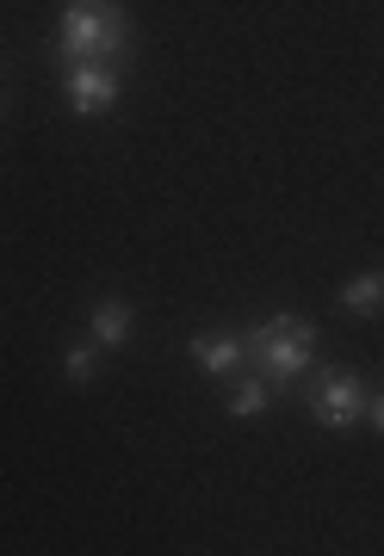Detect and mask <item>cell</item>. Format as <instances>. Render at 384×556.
I'll return each instance as SVG.
<instances>
[{
    "instance_id": "1",
    "label": "cell",
    "mask_w": 384,
    "mask_h": 556,
    "mask_svg": "<svg viewBox=\"0 0 384 556\" xmlns=\"http://www.w3.org/2000/svg\"><path fill=\"white\" fill-rule=\"evenodd\" d=\"M57 62L75 68V62H112V68H131L137 62V25L124 13V0H69L57 20Z\"/></svg>"
},
{
    "instance_id": "2",
    "label": "cell",
    "mask_w": 384,
    "mask_h": 556,
    "mask_svg": "<svg viewBox=\"0 0 384 556\" xmlns=\"http://www.w3.org/2000/svg\"><path fill=\"white\" fill-rule=\"evenodd\" d=\"M243 365H255L273 390H285L292 378H304V371L317 365V321L292 316V309L255 321L243 334Z\"/></svg>"
},
{
    "instance_id": "3",
    "label": "cell",
    "mask_w": 384,
    "mask_h": 556,
    "mask_svg": "<svg viewBox=\"0 0 384 556\" xmlns=\"http://www.w3.org/2000/svg\"><path fill=\"white\" fill-rule=\"evenodd\" d=\"M366 396H372V383L360 371H323L310 383V420L329 433H354L366 420Z\"/></svg>"
},
{
    "instance_id": "4",
    "label": "cell",
    "mask_w": 384,
    "mask_h": 556,
    "mask_svg": "<svg viewBox=\"0 0 384 556\" xmlns=\"http://www.w3.org/2000/svg\"><path fill=\"white\" fill-rule=\"evenodd\" d=\"M119 87H124V75L112 62H75V68H62V93H69L75 118H106L119 105Z\"/></svg>"
},
{
    "instance_id": "5",
    "label": "cell",
    "mask_w": 384,
    "mask_h": 556,
    "mask_svg": "<svg viewBox=\"0 0 384 556\" xmlns=\"http://www.w3.org/2000/svg\"><path fill=\"white\" fill-rule=\"evenodd\" d=\"M193 365H205L211 378H230V371H243V334H230V328H218V334H199L193 346Z\"/></svg>"
},
{
    "instance_id": "6",
    "label": "cell",
    "mask_w": 384,
    "mask_h": 556,
    "mask_svg": "<svg viewBox=\"0 0 384 556\" xmlns=\"http://www.w3.org/2000/svg\"><path fill=\"white\" fill-rule=\"evenodd\" d=\"M131 328H137V309H131L124 298H100L94 316H87V340H94V346H124Z\"/></svg>"
},
{
    "instance_id": "7",
    "label": "cell",
    "mask_w": 384,
    "mask_h": 556,
    "mask_svg": "<svg viewBox=\"0 0 384 556\" xmlns=\"http://www.w3.org/2000/svg\"><path fill=\"white\" fill-rule=\"evenodd\" d=\"M267 408H273V383L255 371V378H236L230 371V390H223V415L230 420H261Z\"/></svg>"
},
{
    "instance_id": "8",
    "label": "cell",
    "mask_w": 384,
    "mask_h": 556,
    "mask_svg": "<svg viewBox=\"0 0 384 556\" xmlns=\"http://www.w3.org/2000/svg\"><path fill=\"white\" fill-rule=\"evenodd\" d=\"M342 309L347 316H379L384 309V273H360V278H347L342 285Z\"/></svg>"
},
{
    "instance_id": "9",
    "label": "cell",
    "mask_w": 384,
    "mask_h": 556,
    "mask_svg": "<svg viewBox=\"0 0 384 556\" xmlns=\"http://www.w3.org/2000/svg\"><path fill=\"white\" fill-rule=\"evenodd\" d=\"M62 378L69 383H94L100 378V353H94V346H69V353H62Z\"/></svg>"
},
{
    "instance_id": "10",
    "label": "cell",
    "mask_w": 384,
    "mask_h": 556,
    "mask_svg": "<svg viewBox=\"0 0 384 556\" xmlns=\"http://www.w3.org/2000/svg\"><path fill=\"white\" fill-rule=\"evenodd\" d=\"M366 420L384 433V390H372V396H366Z\"/></svg>"
}]
</instances>
